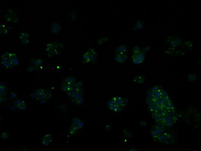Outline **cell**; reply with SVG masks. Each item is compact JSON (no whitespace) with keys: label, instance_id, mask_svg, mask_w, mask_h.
<instances>
[{"label":"cell","instance_id":"1","mask_svg":"<svg viewBox=\"0 0 201 151\" xmlns=\"http://www.w3.org/2000/svg\"><path fill=\"white\" fill-rule=\"evenodd\" d=\"M148 110L157 123L171 127L178 119L173 103L164 88L154 86L147 93Z\"/></svg>","mask_w":201,"mask_h":151},{"label":"cell","instance_id":"2","mask_svg":"<svg viewBox=\"0 0 201 151\" xmlns=\"http://www.w3.org/2000/svg\"><path fill=\"white\" fill-rule=\"evenodd\" d=\"M107 105L111 111L115 112V113H121L126 109V100L121 97L114 96L110 99Z\"/></svg>","mask_w":201,"mask_h":151},{"label":"cell","instance_id":"3","mask_svg":"<svg viewBox=\"0 0 201 151\" xmlns=\"http://www.w3.org/2000/svg\"><path fill=\"white\" fill-rule=\"evenodd\" d=\"M1 64L5 68L11 69L18 64V59L15 54L6 52L2 56Z\"/></svg>","mask_w":201,"mask_h":151},{"label":"cell","instance_id":"4","mask_svg":"<svg viewBox=\"0 0 201 151\" xmlns=\"http://www.w3.org/2000/svg\"><path fill=\"white\" fill-rule=\"evenodd\" d=\"M63 48L64 46L61 43L54 42V43H50L47 44L45 51H46L48 57H55L61 54L63 50Z\"/></svg>","mask_w":201,"mask_h":151},{"label":"cell","instance_id":"5","mask_svg":"<svg viewBox=\"0 0 201 151\" xmlns=\"http://www.w3.org/2000/svg\"><path fill=\"white\" fill-rule=\"evenodd\" d=\"M52 96V92L49 89H44V88H40L37 89L36 92L32 94L31 97L35 100H40V101H46Z\"/></svg>","mask_w":201,"mask_h":151},{"label":"cell","instance_id":"6","mask_svg":"<svg viewBox=\"0 0 201 151\" xmlns=\"http://www.w3.org/2000/svg\"><path fill=\"white\" fill-rule=\"evenodd\" d=\"M98 56V51L94 48H90L84 53L82 56V61L86 64H91L95 62Z\"/></svg>","mask_w":201,"mask_h":151},{"label":"cell","instance_id":"7","mask_svg":"<svg viewBox=\"0 0 201 151\" xmlns=\"http://www.w3.org/2000/svg\"><path fill=\"white\" fill-rule=\"evenodd\" d=\"M153 140H154V141L163 144H172L174 143L173 135L170 133H167L165 132L160 133Z\"/></svg>","mask_w":201,"mask_h":151},{"label":"cell","instance_id":"8","mask_svg":"<svg viewBox=\"0 0 201 151\" xmlns=\"http://www.w3.org/2000/svg\"><path fill=\"white\" fill-rule=\"evenodd\" d=\"M76 83H77V81L75 78L72 76L67 77L63 80V83L61 84V89L66 92H68L69 91L72 90L74 88Z\"/></svg>","mask_w":201,"mask_h":151},{"label":"cell","instance_id":"9","mask_svg":"<svg viewBox=\"0 0 201 151\" xmlns=\"http://www.w3.org/2000/svg\"><path fill=\"white\" fill-rule=\"evenodd\" d=\"M84 124L83 122H82L80 120H79L78 118H74L73 120V124L70 127V129H69L68 130V133L70 135H74V134L76 133V132H77L78 131L80 130L83 127Z\"/></svg>","mask_w":201,"mask_h":151},{"label":"cell","instance_id":"10","mask_svg":"<svg viewBox=\"0 0 201 151\" xmlns=\"http://www.w3.org/2000/svg\"><path fill=\"white\" fill-rule=\"evenodd\" d=\"M69 97H70V100L75 105H80L81 104L83 103V97L82 95H79V94L74 93L70 91V92H67Z\"/></svg>","mask_w":201,"mask_h":151},{"label":"cell","instance_id":"11","mask_svg":"<svg viewBox=\"0 0 201 151\" xmlns=\"http://www.w3.org/2000/svg\"><path fill=\"white\" fill-rule=\"evenodd\" d=\"M132 62L134 64L140 65L144 62L145 57H144V55L142 52V51H141V52L133 53L132 57Z\"/></svg>","mask_w":201,"mask_h":151},{"label":"cell","instance_id":"12","mask_svg":"<svg viewBox=\"0 0 201 151\" xmlns=\"http://www.w3.org/2000/svg\"><path fill=\"white\" fill-rule=\"evenodd\" d=\"M182 41V39L177 37V36H171V37L168 38L166 43L171 45V48H176V47L181 45Z\"/></svg>","mask_w":201,"mask_h":151},{"label":"cell","instance_id":"13","mask_svg":"<svg viewBox=\"0 0 201 151\" xmlns=\"http://www.w3.org/2000/svg\"><path fill=\"white\" fill-rule=\"evenodd\" d=\"M14 106L15 108L19 109V110H27V107H26V104H25L24 100H22V99H16L15 101Z\"/></svg>","mask_w":201,"mask_h":151},{"label":"cell","instance_id":"14","mask_svg":"<svg viewBox=\"0 0 201 151\" xmlns=\"http://www.w3.org/2000/svg\"><path fill=\"white\" fill-rule=\"evenodd\" d=\"M0 93H1V104H2L3 100H6V96H7V88H6V85L1 83L0 84Z\"/></svg>","mask_w":201,"mask_h":151},{"label":"cell","instance_id":"15","mask_svg":"<svg viewBox=\"0 0 201 151\" xmlns=\"http://www.w3.org/2000/svg\"><path fill=\"white\" fill-rule=\"evenodd\" d=\"M19 39L21 40V43L24 45H27L29 43V34L27 32L23 31L20 33V36H19Z\"/></svg>","mask_w":201,"mask_h":151},{"label":"cell","instance_id":"16","mask_svg":"<svg viewBox=\"0 0 201 151\" xmlns=\"http://www.w3.org/2000/svg\"><path fill=\"white\" fill-rule=\"evenodd\" d=\"M115 58L117 62L123 63L127 60V55H126V53H116L115 54Z\"/></svg>","mask_w":201,"mask_h":151},{"label":"cell","instance_id":"17","mask_svg":"<svg viewBox=\"0 0 201 151\" xmlns=\"http://www.w3.org/2000/svg\"><path fill=\"white\" fill-rule=\"evenodd\" d=\"M52 137L50 134H46V135H45L43 137V139H42V144H43L44 146H48L52 143Z\"/></svg>","mask_w":201,"mask_h":151},{"label":"cell","instance_id":"18","mask_svg":"<svg viewBox=\"0 0 201 151\" xmlns=\"http://www.w3.org/2000/svg\"><path fill=\"white\" fill-rule=\"evenodd\" d=\"M144 81L145 78L142 75H137L134 78V80H133V82L136 84H142L144 83Z\"/></svg>","mask_w":201,"mask_h":151},{"label":"cell","instance_id":"19","mask_svg":"<svg viewBox=\"0 0 201 151\" xmlns=\"http://www.w3.org/2000/svg\"><path fill=\"white\" fill-rule=\"evenodd\" d=\"M127 51V48L125 45H122L119 47V48H116V53H126Z\"/></svg>","mask_w":201,"mask_h":151},{"label":"cell","instance_id":"20","mask_svg":"<svg viewBox=\"0 0 201 151\" xmlns=\"http://www.w3.org/2000/svg\"><path fill=\"white\" fill-rule=\"evenodd\" d=\"M0 32H1L2 35L8 34V30L7 27H6L5 24H1V26H0Z\"/></svg>","mask_w":201,"mask_h":151},{"label":"cell","instance_id":"21","mask_svg":"<svg viewBox=\"0 0 201 151\" xmlns=\"http://www.w3.org/2000/svg\"><path fill=\"white\" fill-rule=\"evenodd\" d=\"M184 47H185L186 49H189V50H192V47H193V43L190 41H187L185 42V44H184Z\"/></svg>","mask_w":201,"mask_h":151},{"label":"cell","instance_id":"22","mask_svg":"<svg viewBox=\"0 0 201 151\" xmlns=\"http://www.w3.org/2000/svg\"><path fill=\"white\" fill-rule=\"evenodd\" d=\"M42 63H43V61L40 59H35L33 61V65L36 67H40V65H42Z\"/></svg>","mask_w":201,"mask_h":151},{"label":"cell","instance_id":"23","mask_svg":"<svg viewBox=\"0 0 201 151\" xmlns=\"http://www.w3.org/2000/svg\"><path fill=\"white\" fill-rule=\"evenodd\" d=\"M132 51H133V53L141 52V48H140V47H138V46H136V47H134V48H133V49H132Z\"/></svg>","mask_w":201,"mask_h":151},{"label":"cell","instance_id":"24","mask_svg":"<svg viewBox=\"0 0 201 151\" xmlns=\"http://www.w3.org/2000/svg\"><path fill=\"white\" fill-rule=\"evenodd\" d=\"M8 136H9V135H8V133H6V132H3V133L2 134V138L6 139V138H8Z\"/></svg>","mask_w":201,"mask_h":151}]
</instances>
